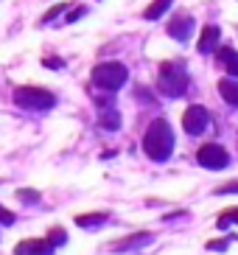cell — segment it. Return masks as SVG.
I'll return each mask as SVG.
<instances>
[{"label":"cell","mask_w":238,"mask_h":255,"mask_svg":"<svg viewBox=\"0 0 238 255\" xmlns=\"http://www.w3.org/2000/svg\"><path fill=\"white\" fill-rule=\"evenodd\" d=\"M171 3H174V0H154V3L143 11V17H146V20H160V17L171 8Z\"/></svg>","instance_id":"9a60e30c"},{"label":"cell","mask_w":238,"mask_h":255,"mask_svg":"<svg viewBox=\"0 0 238 255\" xmlns=\"http://www.w3.org/2000/svg\"><path fill=\"white\" fill-rule=\"evenodd\" d=\"M84 14H87V8H84V6H76L73 14H67V23H76V20H82Z\"/></svg>","instance_id":"603a6c76"},{"label":"cell","mask_w":238,"mask_h":255,"mask_svg":"<svg viewBox=\"0 0 238 255\" xmlns=\"http://www.w3.org/2000/svg\"><path fill=\"white\" fill-rule=\"evenodd\" d=\"M219 39H222V31H219L216 25H205L199 42H196V51L199 53H213L219 48Z\"/></svg>","instance_id":"30bf717a"},{"label":"cell","mask_w":238,"mask_h":255,"mask_svg":"<svg viewBox=\"0 0 238 255\" xmlns=\"http://www.w3.org/2000/svg\"><path fill=\"white\" fill-rule=\"evenodd\" d=\"M42 65H45V68H53V70L65 68V62H62V59H48V56H45V59H42Z\"/></svg>","instance_id":"cb8c5ba5"},{"label":"cell","mask_w":238,"mask_h":255,"mask_svg":"<svg viewBox=\"0 0 238 255\" xmlns=\"http://www.w3.org/2000/svg\"><path fill=\"white\" fill-rule=\"evenodd\" d=\"M157 90L165 98H179L188 90V68L182 59H168L160 65L157 73Z\"/></svg>","instance_id":"7a4b0ae2"},{"label":"cell","mask_w":238,"mask_h":255,"mask_svg":"<svg viewBox=\"0 0 238 255\" xmlns=\"http://www.w3.org/2000/svg\"><path fill=\"white\" fill-rule=\"evenodd\" d=\"M219 53V62L224 65V70L230 76H238V51L236 48H216Z\"/></svg>","instance_id":"7c38bea8"},{"label":"cell","mask_w":238,"mask_h":255,"mask_svg":"<svg viewBox=\"0 0 238 255\" xmlns=\"http://www.w3.org/2000/svg\"><path fill=\"white\" fill-rule=\"evenodd\" d=\"M230 247V239H219V241H208V250H216V253H224Z\"/></svg>","instance_id":"7402d4cb"},{"label":"cell","mask_w":238,"mask_h":255,"mask_svg":"<svg viewBox=\"0 0 238 255\" xmlns=\"http://www.w3.org/2000/svg\"><path fill=\"white\" fill-rule=\"evenodd\" d=\"M230 225H238V208L222 210V216L216 219V227H219V230H227Z\"/></svg>","instance_id":"2e32d148"},{"label":"cell","mask_w":238,"mask_h":255,"mask_svg":"<svg viewBox=\"0 0 238 255\" xmlns=\"http://www.w3.org/2000/svg\"><path fill=\"white\" fill-rule=\"evenodd\" d=\"M48 241H51L53 247H62V244L67 241V236H65L62 227H51V230H48Z\"/></svg>","instance_id":"ac0fdd59"},{"label":"cell","mask_w":238,"mask_h":255,"mask_svg":"<svg viewBox=\"0 0 238 255\" xmlns=\"http://www.w3.org/2000/svg\"><path fill=\"white\" fill-rule=\"evenodd\" d=\"M11 98L17 107L31 110V113H45V110L56 107V96L51 90H42V87H17Z\"/></svg>","instance_id":"277c9868"},{"label":"cell","mask_w":238,"mask_h":255,"mask_svg":"<svg viewBox=\"0 0 238 255\" xmlns=\"http://www.w3.org/2000/svg\"><path fill=\"white\" fill-rule=\"evenodd\" d=\"M53 244L48 239H25L14 247V255H53Z\"/></svg>","instance_id":"ba28073f"},{"label":"cell","mask_w":238,"mask_h":255,"mask_svg":"<svg viewBox=\"0 0 238 255\" xmlns=\"http://www.w3.org/2000/svg\"><path fill=\"white\" fill-rule=\"evenodd\" d=\"M143 151H146V157L154 160V163H165V160L171 157L174 129H171L168 121H163V118L151 121V127L146 129V135H143Z\"/></svg>","instance_id":"6da1fadb"},{"label":"cell","mask_w":238,"mask_h":255,"mask_svg":"<svg viewBox=\"0 0 238 255\" xmlns=\"http://www.w3.org/2000/svg\"><path fill=\"white\" fill-rule=\"evenodd\" d=\"M17 199L25 205H37L39 202V194L37 191H31V188H22V191H17Z\"/></svg>","instance_id":"d6986e66"},{"label":"cell","mask_w":238,"mask_h":255,"mask_svg":"<svg viewBox=\"0 0 238 255\" xmlns=\"http://www.w3.org/2000/svg\"><path fill=\"white\" fill-rule=\"evenodd\" d=\"M213 194H238V180H233V182H224V185H219Z\"/></svg>","instance_id":"44dd1931"},{"label":"cell","mask_w":238,"mask_h":255,"mask_svg":"<svg viewBox=\"0 0 238 255\" xmlns=\"http://www.w3.org/2000/svg\"><path fill=\"white\" fill-rule=\"evenodd\" d=\"M196 163L202 168H210V171H222L230 163V154H227V149H224L222 143H205L196 151Z\"/></svg>","instance_id":"5b68a950"},{"label":"cell","mask_w":238,"mask_h":255,"mask_svg":"<svg viewBox=\"0 0 238 255\" xmlns=\"http://www.w3.org/2000/svg\"><path fill=\"white\" fill-rule=\"evenodd\" d=\"M14 222H17V216H14V213H11V210H8V208H3V205H0V225H14Z\"/></svg>","instance_id":"ffe728a7"},{"label":"cell","mask_w":238,"mask_h":255,"mask_svg":"<svg viewBox=\"0 0 238 255\" xmlns=\"http://www.w3.org/2000/svg\"><path fill=\"white\" fill-rule=\"evenodd\" d=\"M208 127H210V113L202 104H191L182 113V129L188 135H202Z\"/></svg>","instance_id":"8992f818"},{"label":"cell","mask_w":238,"mask_h":255,"mask_svg":"<svg viewBox=\"0 0 238 255\" xmlns=\"http://www.w3.org/2000/svg\"><path fill=\"white\" fill-rule=\"evenodd\" d=\"M98 127L107 129V132H118L120 129V115L115 107H104V110H98Z\"/></svg>","instance_id":"8fae6325"},{"label":"cell","mask_w":238,"mask_h":255,"mask_svg":"<svg viewBox=\"0 0 238 255\" xmlns=\"http://www.w3.org/2000/svg\"><path fill=\"white\" fill-rule=\"evenodd\" d=\"M165 31H168L171 39H177V42H188L191 34H194V17L188 14V11H182V14L171 17V23H168Z\"/></svg>","instance_id":"52a82bcc"},{"label":"cell","mask_w":238,"mask_h":255,"mask_svg":"<svg viewBox=\"0 0 238 255\" xmlns=\"http://www.w3.org/2000/svg\"><path fill=\"white\" fill-rule=\"evenodd\" d=\"M151 233H132V236H126V239H118V241H112L110 250H115V253H126V250H140L146 247V244H151Z\"/></svg>","instance_id":"9c48e42d"},{"label":"cell","mask_w":238,"mask_h":255,"mask_svg":"<svg viewBox=\"0 0 238 255\" xmlns=\"http://www.w3.org/2000/svg\"><path fill=\"white\" fill-rule=\"evenodd\" d=\"M67 8H70V3H59V6H53V8H48V14L42 17V20H39V23H53V20H56V17L62 14V11H67Z\"/></svg>","instance_id":"e0dca14e"},{"label":"cell","mask_w":238,"mask_h":255,"mask_svg":"<svg viewBox=\"0 0 238 255\" xmlns=\"http://www.w3.org/2000/svg\"><path fill=\"white\" fill-rule=\"evenodd\" d=\"M107 219H110L107 210H98V213H82V216H76V225L84 227V230H90V227H101Z\"/></svg>","instance_id":"5bb4252c"},{"label":"cell","mask_w":238,"mask_h":255,"mask_svg":"<svg viewBox=\"0 0 238 255\" xmlns=\"http://www.w3.org/2000/svg\"><path fill=\"white\" fill-rule=\"evenodd\" d=\"M219 96H222L230 107L238 110V82H233V79H222V82H219Z\"/></svg>","instance_id":"4fadbf2b"},{"label":"cell","mask_w":238,"mask_h":255,"mask_svg":"<svg viewBox=\"0 0 238 255\" xmlns=\"http://www.w3.org/2000/svg\"><path fill=\"white\" fill-rule=\"evenodd\" d=\"M90 79H93V84H96L98 90L115 93V90H120V87L126 84L129 70L123 68L120 62H101V65H96V68H93Z\"/></svg>","instance_id":"3957f363"}]
</instances>
